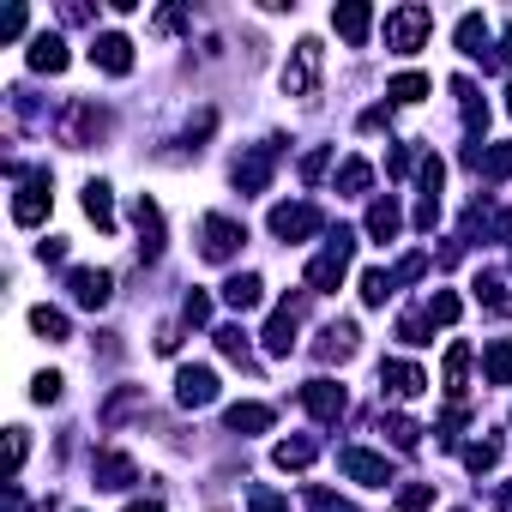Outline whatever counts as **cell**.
I'll return each mask as SVG.
<instances>
[{"label": "cell", "mask_w": 512, "mask_h": 512, "mask_svg": "<svg viewBox=\"0 0 512 512\" xmlns=\"http://www.w3.org/2000/svg\"><path fill=\"white\" fill-rule=\"evenodd\" d=\"M350 253H356V235H350V229H332V235H326V253L308 266V290H314V296H332V290L344 284Z\"/></svg>", "instance_id": "cell-1"}, {"label": "cell", "mask_w": 512, "mask_h": 512, "mask_svg": "<svg viewBox=\"0 0 512 512\" xmlns=\"http://www.w3.org/2000/svg\"><path fill=\"white\" fill-rule=\"evenodd\" d=\"M428 31H434V7H422V0L386 13V49H392V55H416Z\"/></svg>", "instance_id": "cell-2"}, {"label": "cell", "mask_w": 512, "mask_h": 512, "mask_svg": "<svg viewBox=\"0 0 512 512\" xmlns=\"http://www.w3.org/2000/svg\"><path fill=\"white\" fill-rule=\"evenodd\" d=\"M320 67H326V49L314 37H302L296 55H290V67H284V91L290 97H314L320 91Z\"/></svg>", "instance_id": "cell-3"}, {"label": "cell", "mask_w": 512, "mask_h": 512, "mask_svg": "<svg viewBox=\"0 0 512 512\" xmlns=\"http://www.w3.org/2000/svg\"><path fill=\"white\" fill-rule=\"evenodd\" d=\"M241 241H247V229H241L235 217H223V211H211V217L199 223V253H205V260H211V266H223V260H229V253L241 247Z\"/></svg>", "instance_id": "cell-4"}, {"label": "cell", "mask_w": 512, "mask_h": 512, "mask_svg": "<svg viewBox=\"0 0 512 512\" xmlns=\"http://www.w3.org/2000/svg\"><path fill=\"white\" fill-rule=\"evenodd\" d=\"M109 133V115L97 109V103H73L67 109V121H61V139L73 145V151H85V145H97Z\"/></svg>", "instance_id": "cell-5"}, {"label": "cell", "mask_w": 512, "mask_h": 512, "mask_svg": "<svg viewBox=\"0 0 512 512\" xmlns=\"http://www.w3.org/2000/svg\"><path fill=\"white\" fill-rule=\"evenodd\" d=\"M308 296H314V290L290 296V302L272 314V326H266V350H272V356H290V350H296V326H302V314H308Z\"/></svg>", "instance_id": "cell-6"}, {"label": "cell", "mask_w": 512, "mask_h": 512, "mask_svg": "<svg viewBox=\"0 0 512 512\" xmlns=\"http://www.w3.org/2000/svg\"><path fill=\"white\" fill-rule=\"evenodd\" d=\"M278 145H284V139H266V145H253V151L235 163V187H241V193H266L272 163H278Z\"/></svg>", "instance_id": "cell-7"}, {"label": "cell", "mask_w": 512, "mask_h": 512, "mask_svg": "<svg viewBox=\"0 0 512 512\" xmlns=\"http://www.w3.org/2000/svg\"><path fill=\"white\" fill-rule=\"evenodd\" d=\"M338 470H344L350 482H362V488H386V482H392V464H386L380 452H362V446H344V452H338Z\"/></svg>", "instance_id": "cell-8"}, {"label": "cell", "mask_w": 512, "mask_h": 512, "mask_svg": "<svg viewBox=\"0 0 512 512\" xmlns=\"http://www.w3.org/2000/svg\"><path fill=\"white\" fill-rule=\"evenodd\" d=\"M302 404H308V416H314V422H326V428L350 410V398H344V386H338V380H308V386H302Z\"/></svg>", "instance_id": "cell-9"}, {"label": "cell", "mask_w": 512, "mask_h": 512, "mask_svg": "<svg viewBox=\"0 0 512 512\" xmlns=\"http://www.w3.org/2000/svg\"><path fill=\"white\" fill-rule=\"evenodd\" d=\"M320 223H326V217H320L314 205H278V211H272V235H278V241H308V235H320Z\"/></svg>", "instance_id": "cell-10"}, {"label": "cell", "mask_w": 512, "mask_h": 512, "mask_svg": "<svg viewBox=\"0 0 512 512\" xmlns=\"http://www.w3.org/2000/svg\"><path fill=\"white\" fill-rule=\"evenodd\" d=\"M175 404H181V410L217 404V374H211V368H181V374H175Z\"/></svg>", "instance_id": "cell-11"}, {"label": "cell", "mask_w": 512, "mask_h": 512, "mask_svg": "<svg viewBox=\"0 0 512 512\" xmlns=\"http://www.w3.org/2000/svg\"><path fill=\"white\" fill-rule=\"evenodd\" d=\"M91 61H97L103 73L127 79V73H133V43H127L121 31H103V37H91Z\"/></svg>", "instance_id": "cell-12"}, {"label": "cell", "mask_w": 512, "mask_h": 512, "mask_svg": "<svg viewBox=\"0 0 512 512\" xmlns=\"http://www.w3.org/2000/svg\"><path fill=\"white\" fill-rule=\"evenodd\" d=\"M67 290H73V302H79V308H103V302H109V290H115V278H109V272H97V266H73V272H67Z\"/></svg>", "instance_id": "cell-13"}, {"label": "cell", "mask_w": 512, "mask_h": 512, "mask_svg": "<svg viewBox=\"0 0 512 512\" xmlns=\"http://www.w3.org/2000/svg\"><path fill=\"white\" fill-rule=\"evenodd\" d=\"M43 217H49V175L25 181V187H19V199H13V223H19V229H37Z\"/></svg>", "instance_id": "cell-14"}, {"label": "cell", "mask_w": 512, "mask_h": 512, "mask_svg": "<svg viewBox=\"0 0 512 512\" xmlns=\"http://www.w3.org/2000/svg\"><path fill=\"white\" fill-rule=\"evenodd\" d=\"M380 392H386V398H422V392H428V374H422L416 362H386V368H380Z\"/></svg>", "instance_id": "cell-15"}, {"label": "cell", "mask_w": 512, "mask_h": 512, "mask_svg": "<svg viewBox=\"0 0 512 512\" xmlns=\"http://www.w3.org/2000/svg\"><path fill=\"white\" fill-rule=\"evenodd\" d=\"M332 25H338V37H344L350 49H368V31H374V7H362V0H344V7L332 13Z\"/></svg>", "instance_id": "cell-16"}, {"label": "cell", "mask_w": 512, "mask_h": 512, "mask_svg": "<svg viewBox=\"0 0 512 512\" xmlns=\"http://www.w3.org/2000/svg\"><path fill=\"white\" fill-rule=\"evenodd\" d=\"M133 223H139V253H145V260H157V253H163V211H157V199H133Z\"/></svg>", "instance_id": "cell-17"}, {"label": "cell", "mask_w": 512, "mask_h": 512, "mask_svg": "<svg viewBox=\"0 0 512 512\" xmlns=\"http://www.w3.org/2000/svg\"><path fill=\"white\" fill-rule=\"evenodd\" d=\"M91 476H97V488H133V482H139V464H133L127 452H103V458L91 464Z\"/></svg>", "instance_id": "cell-18"}, {"label": "cell", "mask_w": 512, "mask_h": 512, "mask_svg": "<svg viewBox=\"0 0 512 512\" xmlns=\"http://www.w3.org/2000/svg\"><path fill=\"white\" fill-rule=\"evenodd\" d=\"M464 163H470L482 181H506V175H512V145H494V151H482V145H464Z\"/></svg>", "instance_id": "cell-19"}, {"label": "cell", "mask_w": 512, "mask_h": 512, "mask_svg": "<svg viewBox=\"0 0 512 512\" xmlns=\"http://www.w3.org/2000/svg\"><path fill=\"white\" fill-rule=\"evenodd\" d=\"M314 356H320V362H350V356H356V326H350V320L326 326L320 344H314Z\"/></svg>", "instance_id": "cell-20"}, {"label": "cell", "mask_w": 512, "mask_h": 512, "mask_svg": "<svg viewBox=\"0 0 512 512\" xmlns=\"http://www.w3.org/2000/svg\"><path fill=\"white\" fill-rule=\"evenodd\" d=\"M260 296H266V284L253 278V272H235V278L223 284V302H229L235 314H253V308H260Z\"/></svg>", "instance_id": "cell-21"}, {"label": "cell", "mask_w": 512, "mask_h": 512, "mask_svg": "<svg viewBox=\"0 0 512 512\" xmlns=\"http://www.w3.org/2000/svg\"><path fill=\"white\" fill-rule=\"evenodd\" d=\"M67 61H73V55H67V43H61L55 31H43V37L31 43V67H37V73H67Z\"/></svg>", "instance_id": "cell-22"}, {"label": "cell", "mask_w": 512, "mask_h": 512, "mask_svg": "<svg viewBox=\"0 0 512 512\" xmlns=\"http://www.w3.org/2000/svg\"><path fill=\"white\" fill-rule=\"evenodd\" d=\"M229 434H266L272 428V404H229Z\"/></svg>", "instance_id": "cell-23"}, {"label": "cell", "mask_w": 512, "mask_h": 512, "mask_svg": "<svg viewBox=\"0 0 512 512\" xmlns=\"http://www.w3.org/2000/svg\"><path fill=\"white\" fill-rule=\"evenodd\" d=\"M482 374H488V386H512V338H494L482 350Z\"/></svg>", "instance_id": "cell-24"}, {"label": "cell", "mask_w": 512, "mask_h": 512, "mask_svg": "<svg viewBox=\"0 0 512 512\" xmlns=\"http://www.w3.org/2000/svg\"><path fill=\"white\" fill-rule=\"evenodd\" d=\"M404 229V211H398V199H374V211H368V235L374 241H392Z\"/></svg>", "instance_id": "cell-25"}, {"label": "cell", "mask_w": 512, "mask_h": 512, "mask_svg": "<svg viewBox=\"0 0 512 512\" xmlns=\"http://www.w3.org/2000/svg\"><path fill=\"white\" fill-rule=\"evenodd\" d=\"M458 49H464L470 61H482V49H488V19H482V13H464V19H458Z\"/></svg>", "instance_id": "cell-26"}, {"label": "cell", "mask_w": 512, "mask_h": 512, "mask_svg": "<svg viewBox=\"0 0 512 512\" xmlns=\"http://www.w3.org/2000/svg\"><path fill=\"white\" fill-rule=\"evenodd\" d=\"M85 217H91L97 229H115V199H109V181H91V187H85Z\"/></svg>", "instance_id": "cell-27"}, {"label": "cell", "mask_w": 512, "mask_h": 512, "mask_svg": "<svg viewBox=\"0 0 512 512\" xmlns=\"http://www.w3.org/2000/svg\"><path fill=\"white\" fill-rule=\"evenodd\" d=\"M314 452H320L314 440H278V452H272V458H278V470H308V464H314Z\"/></svg>", "instance_id": "cell-28"}, {"label": "cell", "mask_w": 512, "mask_h": 512, "mask_svg": "<svg viewBox=\"0 0 512 512\" xmlns=\"http://www.w3.org/2000/svg\"><path fill=\"white\" fill-rule=\"evenodd\" d=\"M31 332L49 338V344H61V338H67V314H61V308H31Z\"/></svg>", "instance_id": "cell-29"}, {"label": "cell", "mask_w": 512, "mask_h": 512, "mask_svg": "<svg viewBox=\"0 0 512 512\" xmlns=\"http://www.w3.org/2000/svg\"><path fill=\"white\" fill-rule=\"evenodd\" d=\"M217 350L235 362V368H253V350H247V338H241V326H217Z\"/></svg>", "instance_id": "cell-30"}, {"label": "cell", "mask_w": 512, "mask_h": 512, "mask_svg": "<svg viewBox=\"0 0 512 512\" xmlns=\"http://www.w3.org/2000/svg\"><path fill=\"white\" fill-rule=\"evenodd\" d=\"M386 97H392V103H422V97H428V79H422V73H398V79L386 85Z\"/></svg>", "instance_id": "cell-31"}, {"label": "cell", "mask_w": 512, "mask_h": 512, "mask_svg": "<svg viewBox=\"0 0 512 512\" xmlns=\"http://www.w3.org/2000/svg\"><path fill=\"white\" fill-rule=\"evenodd\" d=\"M398 290V278L392 272H362V302L368 308H386V296Z\"/></svg>", "instance_id": "cell-32"}, {"label": "cell", "mask_w": 512, "mask_h": 512, "mask_svg": "<svg viewBox=\"0 0 512 512\" xmlns=\"http://www.w3.org/2000/svg\"><path fill=\"white\" fill-rule=\"evenodd\" d=\"M422 314H428V326H452V320L464 314V302H458L452 290H440V296H428V308H422Z\"/></svg>", "instance_id": "cell-33"}, {"label": "cell", "mask_w": 512, "mask_h": 512, "mask_svg": "<svg viewBox=\"0 0 512 512\" xmlns=\"http://www.w3.org/2000/svg\"><path fill=\"white\" fill-rule=\"evenodd\" d=\"M464 374H470V344H452V350H446V392H452V398L464 392Z\"/></svg>", "instance_id": "cell-34"}, {"label": "cell", "mask_w": 512, "mask_h": 512, "mask_svg": "<svg viewBox=\"0 0 512 512\" xmlns=\"http://www.w3.org/2000/svg\"><path fill=\"white\" fill-rule=\"evenodd\" d=\"M368 181H374V169H368V163H362V157H350V163H344V169H338V193H362V187H368Z\"/></svg>", "instance_id": "cell-35"}, {"label": "cell", "mask_w": 512, "mask_h": 512, "mask_svg": "<svg viewBox=\"0 0 512 512\" xmlns=\"http://www.w3.org/2000/svg\"><path fill=\"white\" fill-rule=\"evenodd\" d=\"M380 428H386V434H392V446H404V452L422 440V428H416L410 416H380Z\"/></svg>", "instance_id": "cell-36"}, {"label": "cell", "mask_w": 512, "mask_h": 512, "mask_svg": "<svg viewBox=\"0 0 512 512\" xmlns=\"http://www.w3.org/2000/svg\"><path fill=\"white\" fill-rule=\"evenodd\" d=\"M464 464H470L476 476H482V470H494V464H500V440H476V446L464 452Z\"/></svg>", "instance_id": "cell-37"}, {"label": "cell", "mask_w": 512, "mask_h": 512, "mask_svg": "<svg viewBox=\"0 0 512 512\" xmlns=\"http://www.w3.org/2000/svg\"><path fill=\"white\" fill-rule=\"evenodd\" d=\"M181 320H187V326H205V320H211V296H205V290H187Z\"/></svg>", "instance_id": "cell-38"}, {"label": "cell", "mask_w": 512, "mask_h": 512, "mask_svg": "<svg viewBox=\"0 0 512 512\" xmlns=\"http://www.w3.org/2000/svg\"><path fill=\"white\" fill-rule=\"evenodd\" d=\"M428 332H434V326H428V314H404V320H398V338H404V344H434Z\"/></svg>", "instance_id": "cell-39"}, {"label": "cell", "mask_w": 512, "mask_h": 512, "mask_svg": "<svg viewBox=\"0 0 512 512\" xmlns=\"http://www.w3.org/2000/svg\"><path fill=\"white\" fill-rule=\"evenodd\" d=\"M476 302L488 314H506V296H500V278H476Z\"/></svg>", "instance_id": "cell-40"}, {"label": "cell", "mask_w": 512, "mask_h": 512, "mask_svg": "<svg viewBox=\"0 0 512 512\" xmlns=\"http://www.w3.org/2000/svg\"><path fill=\"white\" fill-rule=\"evenodd\" d=\"M398 506H404V512H428V506H434V488H428V482H410V488L398 494Z\"/></svg>", "instance_id": "cell-41"}, {"label": "cell", "mask_w": 512, "mask_h": 512, "mask_svg": "<svg viewBox=\"0 0 512 512\" xmlns=\"http://www.w3.org/2000/svg\"><path fill=\"white\" fill-rule=\"evenodd\" d=\"M247 512H290V500L272 494V488H253V494H247Z\"/></svg>", "instance_id": "cell-42"}, {"label": "cell", "mask_w": 512, "mask_h": 512, "mask_svg": "<svg viewBox=\"0 0 512 512\" xmlns=\"http://www.w3.org/2000/svg\"><path fill=\"white\" fill-rule=\"evenodd\" d=\"M31 398H37V404H55V398H61V374H37Z\"/></svg>", "instance_id": "cell-43"}, {"label": "cell", "mask_w": 512, "mask_h": 512, "mask_svg": "<svg viewBox=\"0 0 512 512\" xmlns=\"http://www.w3.org/2000/svg\"><path fill=\"white\" fill-rule=\"evenodd\" d=\"M308 506H314V512H356V506H344V500L326 494V488H308Z\"/></svg>", "instance_id": "cell-44"}, {"label": "cell", "mask_w": 512, "mask_h": 512, "mask_svg": "<svg viewBox=\"0 0 512 512\" xmlns=\"http://www.w3.org/2000/svg\"><path fill=\"white\" fill-rule=\"evenodd\" d=\"M434 223H440V199L422 193V205H416V229H434Z\"/></svg>", "instance_id": "cell-45"}, {"label": "cell", "mask_w": 512, "mask_h": 512, "mask_svg": "<svg viewBox=\"0 0 512 512\" xmlns=\"http://www.w3.org/2000/svg\"><path fill=\"white\" fill-rule=\"evenodd\" d=\"M19 31H25V7H7V19H0V37H7V43H13Z\"/></svg>", "instance_id": "cell-46"}, {"label": "cell", "mask_w": 512, "mask_h": 512, "mask_svg": "<svg viewBox=\"0 0 512 512\" xmlns=\"http://www.w3.org/2000/svg\"><path fill=\"white\" fill-rule=\"evenodd\" d=\"M320 175H326V151H308L302 157V181H320Z\"/></svg>", "instance_id": "cell-47"}, {"label": "cell", "mask_w": 512, "mask_h": 512, "mask_svg": "<svg viewBox=\"0 0 512 512\" xmlns=\"http://www.w3.org/2000/svg\"><path fill=\"white\" fill-rule=\"evenodd\" d=\"M7 458H13V470L25 464V428H13V440H7Z\"/></svg>", "instance_id": "cell-48"}, {"label": "cell", "mask_w": 512, "mask_h": 512, "mask_svg": "<svg viewBox=\"0 0 512 512\" xmlns=\"http://www.w3.org/2000/svg\"><path fill=\"white\" fill-rule=\"evenodd\" d=\"M7 512H25V494L19 488H7Z\"/></svg>", "instance_id": "cell-49"}, {"label": "cell", "mask_w": 512, "mask_h": 512, "mask_svg": "<svg viewBox=\"0 0 512 512\" xmlns=\"http://www.w3.org/2000/svg\"><path fill=\"white\" fill-rule=\"evenodd\" d=\"M494 506H500V512H512V488H500V494H494Z\"/></svg>", "instance_id": "cell-50"}, {"label": "cell", "mask_w": 512, "mask_h": 512, "mask_svg": "<svg viewBox=\"0 0 512 512\" xmlns=\"http://www.w3.org/2000/svg\"><path fill=\"white\" fill-rule=\"evenodd\" d=\"M127 512H163V506H157V500H133Z\"/></svg>", "instance_id": "cell-51"}, {"label": "cell", "mask_w": 512, "mask_h": 512, "mask_svg": "<svg viewBox=\"0 0 512 512\" xmlns=\"http://www.w3.org/2000/svg\"><path fill=\"white\" fill-rule=\"evenodd\" d=\"M506 115H512V85H506Z\"/></svg>", "instance_id": "cell-52"}]
</instances>
